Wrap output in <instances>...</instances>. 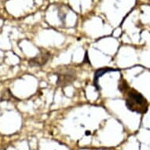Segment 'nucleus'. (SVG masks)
<instances>
[{
	"instance_id": "nucleus-1",
	"label": "nucleus",
	"mask_w": 150,
	"mask_h": 150,
	"mask_svg": "<svg viewBox=\"0 0 150 150\" xmlns=\"http://www.w3.org/2000/svg\"><path fill=\"white\" fill-rule=\"evenodd\" d=\"M118 90L122 93L126 106L130 112L138 114L146 113L149 108L146 98L137 90L130 87L123 77L119 80Z\"/></svg>"
},
{
	"instance_id": "nucleus-4",
	"label": "nucleus",
	"mask_w": 150,
	"mask_h": 150,
	"mask_svg": "<svg viewBox=\"0 0 150 150\" xmlns=\"http://www.w3.org/2000/svg\"><path fill=\"white\" fill-rule=\"evenodd\" d=\"M118 70L114 69H111V68H104V69H98L95 73H94V76H93V85L96 86L97 88L98 89V79L100 77L103 76L104 74L108 73V72H111V71H116Z\"/></svg>"
},
{
	"instance_id": "nucleus-3",
	"label": "nucleus",
	"mask_w": 150,
	"mask_h": 150,
	"mask_svg": "<svg viewBox=\"0 0 150 150\" xmlns=\"http://www.w3.org/2000/svg\"><path fill=\"white\" fill-rule=\"evenodd\" d=\"M50 57H51L50 52L46 50H42L37 55L28 61V64L32 68H41L49 62Z\"/></svg>"
},
{
	"instance_id": "nucleus-2",
	"label": "nucleus",
	"mask_w": 150,
	"mask_h": 150,
	"mask_svg": "<svg viewBox=\"0 0 150 150\" xmlns=\"http://www.w3.org/2000/svg\"><path fill=\"white\" fill-rule=\"evenodd\" d=\"M54 74L57 76L56 85L62 88L71 85L77 79L76 71L69 66H61L57 68Z\"/></svg>"
}]
</instances>
